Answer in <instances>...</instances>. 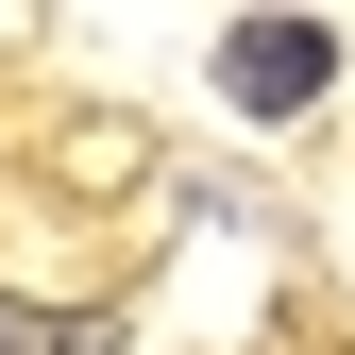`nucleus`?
<instances>
[{"mask_svg": "<svg viewBox=\"0 0 355 355\" xmlns=\"http://www.w3.org/2000/svg\"><path fill=\"white\" fill-rule=\"evenodd\" d=\"M322 85H338V34H322V17H254V34H220V102H237V119H304Z\"/></svg>", "mask_w": 355, "mask_h": 355, "instance_id": "nucleus-1", "label": "nucleus"}, {"mask_svg": "<svg viewBox=\"0 0 355 355\" xmlns=\"http://www.w3.org/2000/svg\"><path fill=\"white\" fill-rule=\"evenodd\" d=\"M0 355H119V304H17L0 288Z\"/></svg>", "mask_w": 355, "mask_h": 355, "instance_id": "nucleus-2", "label": "nucleus"}]
</instances>
